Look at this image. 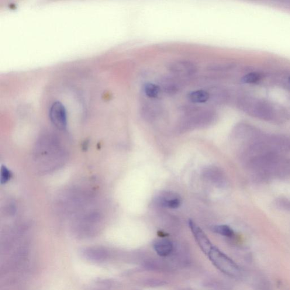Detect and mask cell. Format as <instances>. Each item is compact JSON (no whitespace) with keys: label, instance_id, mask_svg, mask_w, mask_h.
Wrapping results in <instances>:
<instances>
[{"label":"cell","instance_id":"obj_1","mask_svg":"<svg viewBox=\"0 0 290 290\" xmlns=\"http://www.w3.org/2000/svg\"><path fill=\"white\" fill-rule=\"evenodd\" d=\"M237 106L243 112L248 115L264 120H271L274 118L277 113L275 106L264 99L243 96L238 100Z\"/></svg>","mask_w":290,"mask_h":290},{"label":"cell","instance_id":"obj_2","mask_svg":"<svg viewBox=\"0 0 290 290\" xmlns=\"http://www.w3.org/2000/svg\"><path fill=\"white\" fill-rule=\"evenodd\" d=\"M207 255L213 265L223 273L233 277L240 275V269L236 262L216 247H214Z\"/></svg>","mask_w":290,"mask_h":290},{"label":"cell","instance_id":"obj_3","mask_svg":"<svg viewBox=\"0 0 290 290\" xmlns=\"http://www.w3.org/2000/svg\"><path fill=\"white\" fill-rule=\"evenodd\" d=\"M167 69L176 77H191L197 73L198 67L188 60H175L168 65Z\"/></svg>","mask_w":290,"mask_h":290},{"label":"cell","instance_id":"obj_4","mask_svg":"<svg viewBox=\"0 0 290 290\" xmlns=\"http://www.w3.org/2000/svg\"><path fill=\"white\" fill-rule=\"evenodd\" d=\"M49 116L51 122L58 129L64 130L67 127L66 109L60 102H55L50 109Z\"/></svg>","mask_w":290,"mask_h":290},{"label":"cell","instance_id":"obj_5","mask_svg":"<svg viewBox=\"0 0 290 290\" xmlns=\"http://www.w3.org/2000/svg\"><path fill=\"white\" fill-rule=\"evenodd\" d=\"M80 254L85 260L94 263L106 262L110 254L106 248L99 246L85 248L81 250Z\"/></svg>","mask_w":290,"mask_h":290},{"label":"cell","instance_id":"obj_6","mask_svg":"<svg viewBox=\"0 0 290 290\" xmlns=\"http://www.w3.org/2000/svg\"><path fill=\"white\" fill-rule=\"evenodd\" d=\"M188 224L193 236H194L200 249L206 255H208L215 246H213L211 241H210L208 236H207L201 228L198 225H197V224L193 222V220H189Z\"/></svg>","mask_w":290,"mask_h":290},{"label":"cell","instance_id":"obj_7","mask_svg":"<svg viewBox=\"0 0 290 290\" xmlns=\"http://www.w3.org/2000/svg\"><path fill=\"white\" fill-rule=\"evenodd\" d=\"M163 106L155 100L148 99L140 105L141 115L147 120H154L163 112Z\"/></svg>","mask_w":290,"mask_h":290},{"label":"cell","instance_id":"obj_8","mask_svg":"<svg viewBox=\"0 0 290 290\" xmlns=\"http://www.w3.org/2000/svg\"><path fill=\"white\" fill-rule=\"evenodd\" d=\"M162 92L168 95H174L181 91L182 83L175 76L164 75L159 80Z\"/></svg>","mask_w":290,"mask_h":290},{"label":"cell","instance_id":"obj_9","mask_svg":"<svg viewBox=\"0 0 290 290\" xmlns=\"http://www.w3.org/2000/svg\"><path fill=\"white\" fill-rule=\"evenodd\" d=\"M210 100L215 104L222 105L225 104L229 99V94L226 89L215 86L210 89Z\"/></svg>","mask_w":290,"mask_h":290},{"label":"cell","instance_id":"obj_10","mask_svg":"<svg viewBox=\"0 0 290 290\" xmlns=\"http://www.w3.org/2000/svg\"><path fill=\"white\" fill-rule=\"evenodd\" d=\"M154 248L157 254L160 256H167L173 250V244L170 240L162 239L157 241L154 243Z\"/></svg>","mask_w":290,"mask_h":290},{"label":"cell","instance_id":"obj_11","mask_svg":"<svg viewBox=\"0 0 290 290\" xmlns=\"http://www.w3.org/2000/svg\"><path fill=\"white\" fill-rule=\"evenodd\" d=\"M187 98L191 103L200 104L208 102L210 100V94L208 91L199 90L189 92Z\"/></svg>","mask_w":290,"mask_h":290},{"label":"cell","instance_id":"obj_12","mask_svg":"<svg viewBox=\"0 0 290 290\" xmlns=\"http://www.w3.org/2000/svg\"><path fill=\"white\" fill-rule=\"evenodd\" d=\"M115 282L109 279L99 278L93 281L89 286V290H113Z\"/></svg>","mask_w":290,"mask_h":290},{"label":"cell","instance_id":"obj_13","mask_svg":"<svg viewBox=\"0 0 290 290\" xmlns=\"http://www.w3.org/2000/svg\"><path fill=\"white\" fill-rule=\"evenodd\" d=\"M143 91L144 94L146 97L150 99L157 100L160 97L161 89L159 86L152 83H146L143 86Z\"/></svg>","mask_w":290,"mask_h":290},{"label":"cell","instance_id":"obj_14","mask_svg":"<svg viewBox=\"0 0 290 290\" xmlns=\"http://www.w3.org/2000/svg\"><path fill=\"white\" fill-rule=\"evenodd\" d=\"M214 232L226 237H232L234 235V231L227 225H218L214 226L212 229Z\"/></svg>","mask_w":290,"mask_h":290},{"label":"cell","instance_id":"obj_15","mask_svg":"<svg viewBox=\"0 0 290 290\" xmlns=\"http://www.w3.org/2000/svg\"><path fill=\"white\" fill-rule=\"evenodd\" d=\"M161 204L164 207L170 209H177L181 205V199L179 198H165L161 199Z\"/></svg>","mask_w":290,"mask_h":290},{"label":"cell","instance_id":"obj_16","mask_svg":"<svg viewBox=\"0 0 290 290\" xmlns=\"http://www.w3.org/2000/svg\"><path fill=\"white\" fill-rule=\"evenodd\" d=\"M233 65L230 63H214L207 67V70L211 72H223L230 70Z\"/></svg>","mask_w":290,"mask_h":290},{"label":"cell","instance_id":"obj_17","mask_svg":"<svg viewBox=\"0 0 290 290\" xmlns=\"http://www.w3.org/2000/svg\"><path fill=\"white\" fill-rule=\"evenodd\" d=\"M261 75L257 72H250L246 75H244L242 78L243 82L245 84H253L260 80Z\"/></svg>","mask_w":290,"mask_h":290},{"label":"cell","instance_id":"obj_18","mask_svg":"<svg viewBox=\"0 0 290 290\" xmlns=\"http://www.w3.org/2000/svg\"><path fill=\"white\" fill-rule=\"evenodd\" d=\"M12 177V172L4 165H2L1 170V183L4 184L10 181Z\"/></svg>","mask_w":290,"mask_h":290},{"label":"cell","instance_id":"obj_19","mask_svg":"<svg viewBox=\"0 0 290 290\" xmlns=\"http://www.w3.org/2000/svg\"><path fill=\"white\" fill-rule=\"evenodd\" d=\"M289 82H290V77L289 78Z\"/></svg>","mask_w":290,"mask_h":290}]
</instances>
